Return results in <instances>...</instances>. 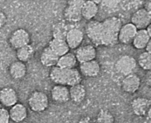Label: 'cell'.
I'll return each instance as SVG.
<instances>
[{
    "mask_svg": "<svg viewBox=\"0 0 151 123\" xmlns=\"http://www.w3.org/2000/svg\"><path fill=\"white\" fill-rule=\"evenodd\" d=\"M100 44L105 46H112L116 44L118 35L122 22L117 17H108L101 21Z\"/></svg>",
    "mask_w": 151,
    "mask_h": 123,
    "instance_id": "1",
    "label": "cell"
},
{
    "mask_svg": "<svg viewBox=\"0 0 151 123\" xmlns=\"http://www.w3.org/2000/svg\"><path fill=\"white\" fill-rule=\"evenodd\" d=\"M50 77L57 85L70 87L81 83L82 79V75L77 69L61 68L57 66L50 71Z\"/></svg>",
    "mask_w": 151,
    "mask_h": 123,
    "instance_id": "2",
    "label": "cell"
},
{
    "mask_svg": "<svg viewBox=\"0 0 151 123\" xmlns=\"http://www.w3.org/2000/svg\"><path fill=\"white\" fill-rule=\"evenodd\" d=\"M28 104L33 111L40 113L45 111L49 105L48 96L41 91H35L29 96Z\"/></svg>",
    "mask_w": 151,
    "mask_h": 123,
    "instance_id": "3",
    "label": "cell"
},
{
    "mask_svg": "<svg viewBox=\"0 0 151 123\" xmlns=\"http://www.w3.org/2000/svg\"><path fill=\"white\" fill-rule=\"evenodd\" d=\"M85 1L70 0L67 2L64 11V16L66 20L70 22H77L81 20L82 8Z\"/></svg>",
    "mask_w": 151,
    "mask_h": 123,
    "instance_id": "4",
    "label": "cell"
},
{
    "mask_svg": "<svg viewBox=\"0 0 151 123\" xmlns=\"http://www.w3.org/2000/svg\"><path fill=\"white\" fill-rule=\"evenodd\" d=\"M30 41L31 36L29 32L22 28L15 30L11 34L8 40L10 46L16 50L29 45Z\"/></svg>",
    "mask_w": 151,
    "mask_h": 123,
    "instance_id": "5",
    "label": "cell"
},
{
    "mask_svg": "<svg viewBox=\"0 0 151 123\" xmlns=\"http://www.w3.org/2000/svg\"><path fill=\"white\" fill-rule=\"evenodd\" d=\"M137 61L129 55H123L117 60L115 68L119 73L127 76L133 73L137 67Z\"/></svg>",
    "mask_w": 151,
    "mask_h": 123,
    "instance_id": "6",
    "label": "cell"
},
{
    "mask_svg": "<svg viewBox=\"0 0 151 123\" xmlns=\"http://www.w3.org/2000/svg\"><path fill=\"white\" fill-rule=\"evenodd\" d=\"M151 13L144 8H141L132 14L131 17L132 23L137 30L145 29L151 24Z\"/></svg>",
    "mask_w": 151,
    "mask_h": 123,
    "instance_id": "7",
    "label": "cell"
},
{
    "mask_svg": "<svg viewBox=\"0 0 151 123\" xmlns=\"http://www.w3.org/2000/svg\"><path fill=\"white\" fill-rule=\"evenodd\" d=\"M151 100L145 98H136L131 103L134 113L138 116L151 115Z\"/></svg>",
    "mask_w": 151,
    "mask_h": 123,
    "instance_id": "8",
    "label": "cell"
},
{
    "mask_svg": "<svg viewBox=\"0 0 151 123\" xmlns=\"http://www.w3.org/2000/svg\"><path fill=\"white\" fill-rule=\"evenodd\" d=\"M101 22L97 20L90 21L86 25L85 30L88 38L96 46H100V28Z\"/></svg>",
    "mask_w": 151,
    "mask_h": 123,
    "instance_id": "9",
    "label": "cell"
},
{
    "mask_svg": "<svg viewBox=\"0 0 151 123\" xmlns=\"http://www.w3.org/2000/svg\"><path fill=\"white\" fill-rule=\"evenodd\" d=\"M137 29L131 23L123 25L120 28L118 35V41L123 44L132 43Z\"/></svg>",
    "mask_w": 151,
    "mask_h": 123,
    "instance_id": "10",
    "label": "cell"
},
{
    "mask_svg": "<svg viewBox=\"0 0 151 123\" xmlns=\"http://www.w3.org/2000/svg\"><path fill=\"white\" fill-rule=\"evenodd\" d=\"M18 95L15 90L10 87L0 89V103L4 106L12 107L17 103Z\"/></svg>",
    "mask_w": 151,
    "mask_h": 123,
    "instance_id": "11",
    "label": "cell"
},
{
    "mask_svg": "<svg viewBox=\"0 0 151 123\" xmlns=\"http://www.w3.org/2000/svg\"><path fill=\"white\" fill-rule=\"evenodd\" d=\"M97 51L94 46L91 45L79 47L76 53V58L80 63L95 60Z\"/></svg>",
    "mask_w": 151,
    "mask_h": 123,
    "instance_id": "12",
    "label": "cell"
},
{
    "mask_svg": "<svg viewBox=\"0 0 151 123\" xmlns=\"http://www.w3.org/2000/svg\"><path fill=\"white\" fill-rule=\"evenodd\" d=\"M141 79L136 74H131L125 76L122 83V89L129 93H134L139 89L141 85Z\"/></svg>",
    "mask_w": 151,
    "mask_h": 123,
    "instance_id": "13",
    "label": "cell"
},
{
    "mask_svg": "<svg viewBox=\"0 0 151 123\" xmlns=\"http://www.w3.org/2000/svg\"><path fill=\"white\" fill-rule=\"evenodd\" d=\"M84 39V33L80 29L72 28L68 31L65 41L70 49H76L79 48Z\"/></svg>",
    "mask_w": 151,
    "mask_h": 123,
    "instance_id": "14",
    "label": "cell"
},
{
    "mask_svg": "<svg viewBox=\"0 0 151 123\" xmlns=\"http://www.w3.org/2000/svg\"><path fill=\"white\" fill-rule=\"evenodd\" d=\"M51 96L53 101L58 103H67L70 99L69 89L65 86L56 85L51 90Z\"/></svg>",
    "mask_w": 151,
    "mask_h": 123,
    "instance_id": "15",
    "label": "cell"
},
{
    "mask_svg": "<svg viewBox=\"0 0 151 123\" xmlns=\"http://www.w3.org/2000/svg\"><path fill=\"white\" fill-rule=\"evenodd\" d=\"M27 72V68L25 63L18 60L13 62L9 66V75L14 80H20L24 78Z\"/></svg>",
    "mask_w": 151,
    "mask_h": 123,
    "instance_id": "16",
    "label": "cell"
},
{
    "mask_svg": "<svg viewBox=\"0 0 151 123\" xmlns=\"http://www.w3.org/2000/svg\"><path fill=\"white\" fill-rule=\"evenodd\" d=\"M80 70L81 75L87 77H94L99 73L100 67L98 62L94 60L81 63Z\"/></svg>",
    "mask_w": 151,
    "mask_h": 123,
    "instance_id": "17",
    "label": "cell"
},
{
    "mask_svg": "<svg viewBox=\"0 0 151 123\" xmlns=\"http://www.w3.org/2000/svg\"><path fill=\"white\" fill-rule=\"evenodd\" d=\"M10 119L15 123H20L27 116V109L24 104L17 103L11 107L9 111Z\"/></svg>",
    "mask_w": 151,
    "mask_h": 123,
    "instance_id": "18",
    "label": "cell"
},
{
    "mask_svg": "<svg viewBox=\"0 0 151 123\" xmlns=\"http://www.w3.org/2000/svg\"><path fill=\"white\" fill-rule=\"evenodd\" d=\"M59 56L56 55L49 46L43 49L40 56L41 64L47 67H53L57 66Z\"/></svg>",
    "mask_w": 151,
    "mask_h": 123,
    "instance_id": "19",
    "label": "cell"
},
{
    "mask_svg": "<svg viewBox=\"0 0 151 123\" xmlns=\"http://www.w3.org/2000/svg\"><path fill=\"white\" fill-rule=\"evenodd\" d=\"M48 46L59 57L68 53L70 50L65 40L55 38L50 41Z\"/></svg>",
    "mask_w": 151,
    "mask_h": 123,
    "instance_id": "20",
    "label": "cell"
},
{
    "mask_svg": "<svg viewBox=\"0 0 151 123\" xmlns=\"http://www.w3.org/2000/svg\"><path fill=\"white\" fill-rule=\"evenodd\" d=\"M98 12V6L94 1H85L82 8V16L87 20H92Z\"/></svg>",
    "mask_w": 151,
    "mask_h": 123,
    "instance_id": "21",
    "label": "cell"
},
{
    "mask_svg": "<svg viewBox=\"0 0 151 123\" xmlns=\"http://www.w3.org/2000/svg\"><path fill=\"white\" fill-rule=\"evenodd\" d=\"M69 92L70 100L75 103H78L82 102L86 97L85 87L81 83L70 86Z\"/></svg>",
    "mask_w": 151,
    "mask_h": 123,
    "instance_id": "22",
    "label": "cell"
},
{
    "mask_svg": "<svg viewBox=\"0 0 151 123\" xmlns=\"http://www.w3.org/2000/svg\"><path fill=\"white\" fill-rule=\"evenodd\" d=\"M150 40L151 37L148 35L146 29L137 30L132 41V45L137 49L142 50L145 48L146 45Z\"/></svg>",
    "mask_w": 151,
    "mask_h": 123,
    "instance_id": "23",
    "label": "cell"
},
{
    "mask_svg": "<svg viewBox=\"0 0 151 123\" xmlns=\"http://www.w3.org/2000/svg\"><path fill=\"white\" fill-rule=\"evenodd\" d=\"M35 53V49L30 44L16 50V56L18 61L26 63L30 60Z\"/></svg>",
    "mask_w": 151,
    "mask_h": 123,
    "instance_id": "24",
    "label": "cell"
},
{
    "mask_svg": "<svg viewBox=\"0 0 151 123\" xmlns=\"http://www.w3.org/2000/svg\"><path fill=\"white\" fill-rule=\"evenodd\" d=\"M77 59L75 55L68 53L59 58L57 66L65 69H73L75 67L77 64Z\"/></svg>",
    "mask_w": 151,
    "mask_h": 123,
    "instance_id": "25",
    "label": "cell"
},
{
    "mask_svg": "<svg viewBox=\"0 0 151 123\" xmlns=\"http://www.w3.org/2000/svg\"><path fill=\"white\" fill-rule=\"evenodd\" d=\"M138 64L142 69L150 71L151 69V54L146 51L141 53L138 58Z\"/></svg>",
    "mask_w": 151,
    "mask_h": 123,
    "instance_id": "26",
    "label": "cell"
},
{
    "mask_svg": "<svg viewBox=\"0 0 151 123\" xmlns=\"http://www.w3.org/2000/svg\"><path fill=\"white\" fill-rule=\"evenodd\" d=\"M97 123H114V117L108 110L101 109L97 116Z\"/></svg>",
    "mask_w": 151,
    "mask_h": 123,
    "instance_id": "27",
    "label": "cell"
},
{
    "mask_svg": "<svg viewBox=\"0 0 151 123\" xmlns=\"http://www.w3.org/2000/svg\"><path fill=\"white\" fill-rule=\"evenodd\" d=\"M67 31L63 23H58L53 29V38L65 40Z\"/></svg>",
    "mask_w": 151,
    "mask_h": 123,
    "instance_id": "28",
    "label": "cell"
},
{
    "mask_svg": "<svg viewBox=\"0 0 151 123\" xmlns=\"http://www.w3.org/2000/svg\"><path fill=\"white\" fill-rule=\"evenodd\" d=\"M10 120L9 111L4 108H0V123H9Z\"/></svg>",
    "mask_w": 151,
    "mask_h": 123,
    "instance_id": "29",
    "label": "cell"
},
{
    "mask_svg": "<svg viewBox=\"0 0 151 123\" xmlns=\"http://www.w3.org/2000/svg\"><path fill=\"white\" fill-rule=\"evenodd\" d=\"M7 22V16L4 12L0 10V29L5 25Z\"/></svg>",
    "mask_w": 151,
    "mask_h": 123,
    "instance_id": "30",
    "label": "cell"
},
{
    "mask_svg": "<svg viewBox=\"0 0 151 123\" xmlns=\"http://www.w3.org/2000/svg\"><path fill=\"white\" fill-rule=\"evenodd\" d=\"M151 1H146V3L144 4V8H143L145 9L147 11H148L149 13H151Z\"/></svg>",
    "mask_w": 151,
    "mask_h": 123,
    "instance_id": "31",
    "label": "cell"
},
{
    "mask_svg": "<svg viewBox=\"0 0 151 123\" xmlns=\"http://www.w3.org/2000/svg\"><path fill=\"white\" fill-rule=\"evenodd\" d=\"M79 123H91V119L89 117H84L81 119Z\"/></svg>",
    "mask_w": 151,
    "mask_h": 123,
    "instance_id": "32",
    "label": "cell"
},
{
    "mask_svg": "<svg viewBox=\"0 0 151 123\" xmlns=\"http://www.w3.org/2000/svg\"><path fill=\"white\" fill-rule=\"evenodd\" d=\"M146 49V52L151 54V40H150L148 43L146 45V47L145 48Z\"/></svg>",
    "mask_w": 151,
    "mask_h": 123,
    "instance_id": "33",
    "label": "cell"
},
{
    "mask_svg": "<svg viewBox=\"0 0 151 123\" xmlns=\"http://www.w3.org/2000/svg\"><path fill=\"white\" fill-rule=\"evenodd\" d=\"M148 75L146 77V82L148 85H151V72H149L148 74Z\"/></svg>",
    "mask_w": 151,
    "mask_h": 123,
    "instance_id": "34",
    "label": "cell"
},
{
    "mask_svg": "<svg viewBox=\"0 0 151 123\" xmlns=\"http://www.w3.org/2000/svg\"><path fill=\"white\" fill-rule=\"evenodd\" d=\"M147 33H148V35H149L150 37H151V24L146 27V29Z\"/></svg>",
    "mask_w": 151,
    "mask_h": 123,
    "instance_id": "35",
    "label": "cell"
},
{
    "mask_svg": "<svg viewBox=\"0 0 151 123\" xmlns=\"http://www.w3.org/2000/svg\"><path fill=\"white\" fill-rule=\"evenodd\" d=\"M1 103H0V108H1Z\"/></svg>",
    "mask_w": 151,
    "mask_h": 123,
    "instance_id": "36",
    "label": "cell"
},
{
    "mask_svg": "<svg viewBox=\"0 0 151 123\" xmlns=\"http://www.w3.org/2000/svg\"></svg>",
    "mask_w": 151,
    "mask_h": 123,
    "instance_id": "37",
    "label": "cell"
}]
</instances>
